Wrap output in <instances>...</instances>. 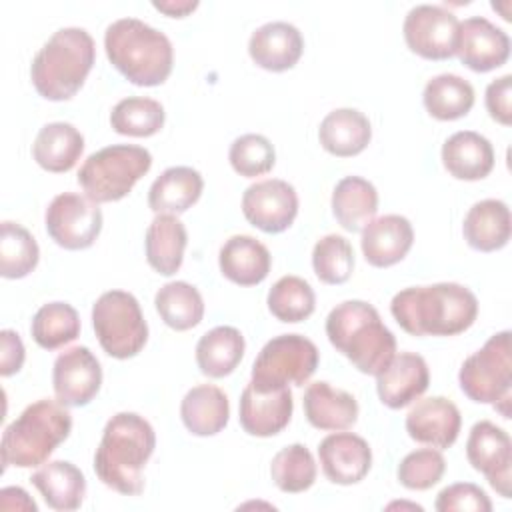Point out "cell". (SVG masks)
Masks as SVG:
<instances>
[{
  "mask_svg": "<svg viewBox=\"0 0 512 512\" xmlns=\"http://www.w3.org/2000/svg\"><path fill=\"white\" fill-rule=\"evenodd\" d=\"M390 312L412 336H456L474 324L478 298L456 282L410 286L394 294Z\"/></svg>",
  "mask_w": 512,
  "mask_h": 512,
  "instance_id": "1",
  "label": "cell"
},
{
  "mask_svg": "<svg viewBox=\"0 0 512 512\" xmlns=\"http://www.w3.org/2000/svg\"><path fill=\"white\" fill-rule=\"evenodd\" d=\"M156 448L150 422L136 412L114 414L102 432L94 454V472L108 488L138 496L144 490V466Z\"/></svg>",
  "mask_w": 512,
  "mask_h": 512,
  "instance_id": "2",
  "label": "cell"
},
{
  "mask_svg": "<svg viewBox=\"0 0 512 512\" xmlns=\"http://www.w3.org/2000/svg\"><path fill=\"white\" fill-rule=\"evenodd\" d=\"M326 336L362 374L376 376L396 354L394 334L384 326L378 310L364 300L336 304L326 318Z\"/></svg>",
  "mask_w": 512,
  "mask_h": 512,
  "instance_id": "3",
  "label": "cell"
},
{
  "mask_svg": "<svg viewBox=\"0 0 512 512\" xmlns=\"http://www.w3.org/2000/svg\"><path fill=\"white\" fill-rule=\"evenodd\" d=\"M104 50L110 64L136 86H160L172 72V42L138 18L114 20L104 32Z\"/></svg>",
  "mask_w": 512,
  "mask_h": 512,
  "instance_id": "4",
  "label": "cell"
},
{
  "mask_svg": "<svg viewBox=\"0 0 512 512\" xmlns=\"http://www.w3.org/2000/svg\"><path fill=\"white\" fill-rule=\"evenodd\" d=\"M94 60V38L84 28H60L36 52L30 78L42 98L52 102L70 100L82 88Z\"/></svg>",
  "mask_w": 512,
  "mask_h": 512,
  "instance_id": "5",
  "label": "cell"
},
{
  "mask_svg": "<svg viewBox=\"0 0 512 512\" xmlns=\"http://www.w3.org/2000/svg\"><path fill=\"white\" fill-rule=\"evenodd\" d=\"M58 400H36L10 422L2 434L0 452L4 468H32L44 464L68 438L72 416Z\"/></svg>",
  "mask_w": 512,
  "mask_h": 512,
  "instance_id": "6",
  "label": "cell"
},
{
  "mask_svg": "<svg viewBox=\"0 0 512 512\" xmlns=\"http://www.w3.org/2000/svg\"><path fill=\"white\" fill-rule=\"evenodd\" d=\"M152 154L136 144H112L90 154L78 170V184L96 202H116L130 194L150 170Z\"/></svg>",
  "mask_w": 512,
  "mask_h": 512,
  "instance_id": "7",
  "label": "cell"
},
{
  "mask_svg": "<svg viewBox=\"0 0 512 512\" xmlns=\"http://www.w3.org/2000/svg\"><path fill=\"white\" fill-rule=\"evenodd\" d=\"M92 326L102 350L118 360L136 356L148 340V324L134 294L104 292L92 306Z\"/></svg>",
  "mask_w": 512,
  "mask_h": 512,
  "instance_id": "8",
  "label": "cell"
},
{
  "mask_svg": "<svg viewBox=\"0 0 512 512\" xmlns=\"http://www.w3.org/2000/svg\"><path fill=\"white\" fill-rule=\"evenodd\" d=\"M320 352L302 334H280L264 344L252 364L250 384L256 390H276L288 384L304 386L316 372Z\"/></svg>",
  "mask_w": 512,
  "mask_h": 512,
  "instance_id": "9",
  "label": "cell"
},
{
  "mask_svg": "<svg viewBox=\"0 0 512 512\" xmlns=\"http://www.w3.org/2000/svg\"><path fill=\"white\" fill-rule=\"evenodd\" d=\"M462 392L478 404H496L510 396L512 388V348L510 332L502 330L470 354L458 372Z\"/></svg>",
  "mask_w": 512,
  "mask_h": 512,
  "instance_id": "10",
  "label": "cell"
},
{
  "mask_svg": "<svg viewBox=\"0 0 512 512\" xmlns=\"http://www.w3.org/2000/svg\"><path fill=\"white\" fill-rule=\"evenodd\" d=\"M48 236L64 250L90 248L102 230V210L88 196L62 192L44 214Z\"/></svg>",
  "mask_w": 512,
  "mask_h": 512,
  "instance_id": "11",
  "label": "cell"
},
{
  "mask_svg": "<svg viewBox=\"0 0 512 512\" xmlns=\"http://www.w3.org/2000/svg\"><path fill=\"white\" fill-rule=\"evenodd\" d=\"M458 18L444 6L418 4L404 18L406 46L426 60H448L456 54Z\"/></svg>",
  "mask_w": 512,
  "mask_h": 512,
  "instance_id": "12",
  "label": "cell"
},
{
  "mask_svg": "<svg viewBox=\"0 0 512 512\" xmlns=\"http://www.w3.org/2000/svg\"><path fill=\"white\" fill-rule=\"evenodd\" d=\"M466 458L502 498H510L512 442L506 430L490 420L476 422L466 440Z\"/></svg>",
  "mask_w": 512,
  "mask_h": 512,
  "instance_id": "13",
  "label": "cell"
},
{
  "mask_svg": "<svg viewBox=\"0 0 512 512\" xmlns=\"http://www.w3.org/2000/svg\"><path fill=\"white\" fill-rule=\"evenodd\" d=\"M242 214L254 228L280 234L292 226L298 214V194L280 178L254 182L242 194Z\"/></svg>",
  "mask_w": 512,
  "mask_h": 512,
  "instance_id": "14",
  "label": "cell"
},
{
  "mask_svg": "<svg viewBox=\"0 0 512 512\" xmlns=\"http://www.w3.org/2000/svg\"><path fill=\"white\" fill-rule=\"evenodd\" d=\"M102 384L98 358L86 346H72L58 354L52 368L56 400L68 408H80L94 400Z\"/></svg>",
  "mask_w": 512,
  "mask_h": 512,
  "instance_id": "15",
  "label": "cell"
},
{
  "mask_svg": "<svg viewBox=\"0 0 512 512\" xmlns=\"http://www.w3.org/2000/svg\"><path fill=\"white\" fill-rule=\"evenodd\" d=\"M456 54L466 68L474 72H490L506 64L510 56V38L484 16H472L458 26Z\"/></svg>",
  "mask_w": 512,
  "mask_h": 512,
  "instance_id": "16",
  "label": "cell"
},
{
  "mask_svg": "<svg viewBox=\"0 0 512 512\" xmlns=\"http://www.w3.org/2000/svg\"><path fill=\"white\" fill-rule=\"evenodd\" d=\"M294 410V400L290 388H276V390H256L248 384L242 390L240 406H238V420L246 434L268 438L282 432Z\"/></svg>",
  "mask_w": 512,
  "mask_h": 512,
  "instance_id": "17",
  "label": "cell"
},
{
  "mask_svg": "<svg viewBox=\"0 0 512 512\" xmlns=\"http://www.w3.org/2000/svg\"><path fill=\"white\" fill-rule=\"evenodd\" d=\"M324 476L340 486L358 484L370 472L372 450L368 442L354 432L328 434L318 446Z\"/></svg>",
  "mask_w": 512,
  "mask_h": 512,
  "instance_id": "18",
  "label": "cell"
},
{
  "mask_svg": "<svg viewBox=\"0 0 512 512\" xmlns=\"http://www.w3.org/2000/svg\"><path fill=\"white\" fill-rule=\"evenodd\" d=\"M462 426L458 406L444 396L418 400L406 416V432L412 440L444 450L450 448Z\"/></svg>",
  "mask_w": 512,
  "mask_h": 512,
  "instance_id": "19",
  "label": "cell"
},
{
  "mask_svg": "<svg viewBox=\"0 0 512 512\" xmlns=\"http://www.w3.org/2000/svg\"><path fill=\"white\" fill-rule=\"evenodd\" d=\"M430 384L426 360L416 352L394 354L390 364L376 374V392L384 406L400 410L418 400Z\"/></svg>",
  "mask_w": 512,
  "mask_h": 512,
  "instance_id": "20",
  "label": "cell"
},
{
  "mask_svg": "<svg viewBox=\"0 0 512 512\" xmlns=\"http://www.w3.org/2000/svg\"><path fill=\"white\" fill-rule=\"evenodd\" d=\"M304 52V38L290 22H266L248 40V54L256 66L268 72H284L296 66Z\"/></svg>",
  "mask_w": 512,
  "mask_h": 512,
  "instance_id": "21",
  "label": "cell"
},
{
  "mask_svg": "<svg viewBox=\"0 0 512 512\" xmlns=\"http://www.w3.org/2000/svg\"><path fill=\"white\" fill-rule=\"evenodd\" d=\"M360 232L362 254L366 262L376 268H388L398 264L410 252L414 242L412 224L400 214L372 218Z\"/></svg>",
  "mask_w": 512,
  "mask_h": 512,
  "instance_id": "22",
  "label": "cell"
},
{
  "mask_svg": "<svg viewBox=\"0 0 512 512\" xmlns=\"http://www.w3.org/2000/svg\"><path fill=\"white\" fill-rule=\"evenodd\" d=\"M442 164L456 180H482L494 168V148L474 130H460L442 144Z\"/></svg>",
  "mask_w": 512,
  "mask_h": 512,
  "instance_id": "23",
  "label": "cell"
},
{
  "mask_svg": "<svg viewBox=\"0 0 512 512\" xmlns=\"http://www.w3.org/2000/svg\"><path fill=\"white\" fill-rule=\"evenodd\" d=\"M306 420L318 430H348L358 420L356 398L340 388L330 386L324 380L312 382L304 392Z\"/></svg>",
  "mask_w": 512,
  "mask_h": 512,
  "instance_id": "24",
  "label": "cell"
},
{
  "mask_svg": "<svg viewBox=\"0 0 512 512\" xmlns=\"http://www.w3.org/2000/svg\"><path fill=\"white\" fill-rule=\"evenodd\" d=\"M218 264L220 272L230 282L238 286H256L268 276L272 256L260 240L246 234H236L222 244Z\"/></svg>",
  "mask_w": 512,
  "mask_h": 512,
  "instance_id": "25",
  "label": "cell"
},
{
  "mask_svg": "<svg viewBox=\"0 0 512 512\" xmlns=\"http://www.w3.org/2000/svg\"><path fill=\"white\" fill-rule=\"evenodd\" d=\"M512 232L510 208L506 202L486 198L468 210L462 224L464 240L478 252H494L508 244Z\"/></svg>",
  "mask_w": 512,
  "mask_h": 512,
  "instance_id": "26",
  "label": "cell"
},
{
  "mask_svg": "<svg viewBox=\"0 0 512 512\" xmlns=\"http://www.w3.org/2000/svg\"><path fill=\"white\" fill-rule=\"evenodd\" d=\"M372 138L370 120L356 108H336L324 116L318 128L322 148L338 158L360 154Z\"/></svg>",
  "mask_w": 512,
  "mask_h": 512,
  "instance_id": "27",
  "label": "cell"
},
{
  "mask_svg": "<svg viewBox=\"0 0 512 512\" xmlns=\"http://www.w3.org/2000/svg\"><path fill=\"white\" fill-rule=\"evenodd\" d=\"M204 180L190 166L166 168L148 190V206L156 214H182L202 196Z\"/></svg>",
  "mask_w": 512,
  "mask_h": 512,
  "instance_id": "28",
  "label": "cell"
},
{
  "mask_svg": "<svg viewBox=\"0 0 512 512\" xmlns=\"http://www.w3.org/2000/svg\"><path fill=\"white\" fill-rule=\"evenodd\" d=\"M180 416L190 434L214 436L228 424V396L214 384H198L184 394L180 402Z\"/></svg>",
  "mask_w": 512,
  "mask_h": 512,
  "instance_id": "29",
  "label": "cell"
},
{
  "mask_svg": "<svg viewBox=\"0 0 512 512\" xmlns=\"http://www.w3.org/2000/svg\"><path fill=\"white\" fill-rule=\"evenodd\" d=\"M84 152V136L68 122H50L40 128L32 144V156L40 168L52 174L68 172Z\"/></svg>",
  "mask_w": 512,
  "mask_h": 512,
  "instance_id": "30",
  "label": "cell"
},
{
  "mask_svg": "<svg viewBox=\"0 0 512 512\" xmlns=\"http://www.w3.org/2000/svg\"><path fill=\"white\" fill-rule=\"evenodd\" d=\"M30 482L42 494L44 502L60 512L80 508L86 494V478L82 470L68 460L44 462V466L32 474Z\"/></svg>",
  "mask_w": 512,
  "mask_h": 512,
  "instance_id": "31",
  "label": "cell"
},
{
  "mask_svg": "<svg viewBox=\"0 0 512 512\" xmlns=\"http://www.w3.org/2000/svg\"><path fill=\"white\" fill-rule=\"evenodd\" d=\"M186 244L188 232L176 214H156L146 228V260L162 276H172L180 270Z\"/></svg>",
  "mask_w": 512,
  "mask_h": 512,
  "instance_id": "32",
  "label": "cell"
},
{
  "mask_svg": "<svg viewBox=\"0 0 512 512\" xmlns=\"http://www.w3.org/2000/svg\"><path fill=\"white\" fill-rule=\"evenodd\" d=\"M378 210V192L362 176H344L332 192V214L348 232H360Z\"/></svg>",
  "mask_w": 512,
  "mask_h": 512,
  "instance_id": "33",
  "label": "cell"
},
{
  "mask_svg": "<svg viewBox=\"0 0 512 512\" xmlns=\"http://www.w3.org/2000/svg\"><path fill=\"white\" fill-rule=\"evenodd\" d=\"M244 336L234 326H216L200 336L196 364L208 378H224L236 370L244 356Z\"/></svg>",
  "mask_w": 512,
  "mask_h": 512,
  "instance_id": "34",
  "label": "cell"
},
{
  "mask_svg": "<svg viewBox=\"0 0 512 512\" xmlns=\"http://www.w3.org/2000/svg\"><path fill=\"white\" fill-rule=\"evenodd\" d=\"M426 112L436 120H458L474 106L472 84L458 74H438L430 78L422 92Z\"/></svg>",
  "mask_w": 512,
  "mask_h": 512,
  "instance_id": "35",
  "label": "cell"
},
{
  "mask_svg": "<svg viewBox=\"0 0 512 512\" xmlns=\"http://www.w3.org/2000/svg\"><path fill=\"white\" fill-rule=\"evenodd\" d=\"M154 306L164 324L178 332L198 326L204 316V300L198 288L184 280L160 286L154 296Z\"/></svg>",
  "mask_w": 512,
  "mask_h": 512,
  "instance_id": "36",
  "label": "cell"
},
{
  "mask_svg": "<svg viewBox=\"0 0 512 512\" xmlns=\"http://www.w3.org/2000/svg\"><path fill=\"white\" fill-rule=\"evenodd\" d=\"M30 332L44 350H56L80 336V316L68 302H48L32 318Z\"/></svg>",
  "mask_w": 512,
  "mask_h": 512,
  "instance_id": "37",
  "label": "cell"
},
{
  "mask_svg": "<svg viewBox=\"0 0 512 512\" xmlns=\"http://www.w3.org/2000/svg\"><path fill=\"white\" fill-rule=\"evenodd\" d=\"M164 106L146 96L122 98L110 112V126L122 136L148 138L164 126Z\"/></svg>",
  "mask_w": 512,
  "mask_h": 512,
  "instance_id": "38",
  "label": "cell"
},
{
  "mask_svg": "<svg viewBox=\"0 0 512 512\" xmlns=\"http://www.w3.org/2000/svg\"><path fill=\"white\" fill-rule=\"evenodd\" d=\"M266 304L276 320L296 324L312 316L316 308V296L304 278L288 274L274 282Z\"/></svg>",
  "mask_w": 512,
  "mask_h": 512,
  "instance_id": "39",
  "label": "cell"
},
{
  "mask_svg": "<svg viewBox=\"0 0 512 512\" xmlns=\"http://www.w3.org/2000/svg\"><path fill=\"white\" fill-rule=\"evenodd\" d=\"M40 260V248L34 236L18 222H2L0 238V274L16 280L28 276Z\"/></svg>",
  "mask_w": 512,
  "mask_h": 512,
  "instance_id": "40",
  "label": "cell"
},
{
  "mask_svg": "<svg viewBox=\"0 0 512 512\" xmlns=\"http://www.w3.org/2000/svg\"><path fill=\"white\" fill-rule=\"evenodd\" d=\"M318 468L312 452L304 444H290L278 450L270 462L274 484L286 494H300L316 480Z\"/></svg>",
  "mask_w": 512,
  "mask_h": 512,
  "instance_id": "41",
  "label": "cell"
},
{
  "mask_svg": "<svg viewBox=\"0 0 512 512\" xmlns=\"http://www.w3.org/2000/svg\"><path fill=\"white\" fill-rule=\"evenodd\" d=\"M312 268L324 284H344L354 270L352 244L340 234L322 236L312 250Z\"/></svg>",
  "mask_w": 512,
  "mask_h": 512,
  "instance_id": "42",
  "label": "cell"
},
{
  "mask_svg": "<svg viewBox=\"0 0 512 512\" xmlns=\"http://www.w3.org/2000/svg\"><path fill=\"white\" fill-rule=\"evenodd\" d=\"M228 160L234 172L244 178H256L274 168L276 152L272 142L262 134H242L228 150Z\"/></svg>",
  "mask_w": 512,
  "mask_h": 512,
  "instance_id": "43",
  "label": "cell"
},
{
  "mask_svg": "<svg viewBox=\"0 0 512 512\" xmlns=\"http://www.w3.org/2000/svg\"><path fill=\"white\" fill-rule=\"evenodd\" d=\"M446 460L438 448H418L398 464V480L408 490H428L442 480Z\"/></svg>",
  "mask_w": 512,
  "mask_h": 512,
  "instance_id": "44",
  "label": "cell"
},
{
  "mask_svg": "<svg viewBox=\"0 0 512 512\" xmlns=\"http://www.w3.org/2000/svg\"><path fill=\"white\" fill-rule=\"evenodd\" d=\"M434 508L438 512H490L492 502L480 486L472 482H456L440 490Z\"/></svg>",
  "mask_w": 512,
  "mask_h": 512,
  "instance_id": "45",
  "label": "cell"
},
{
  "mask_svg": "<svg viewBox=\"0 0 512 512\" xmlns=\"http://www.w3.org/2000/svg\"><path fill=\"white\" fill-rule=\"evenodd\" d=\"M512 76L504 74L486 88V110L502 126L512 124Z\"/></svg>",
  "mask_w": 512,
  "mask_h": 512,
  "instance_id": "46",
  "label": "cell"
},
{
  "mask_svg": "<svg viewBox=\"0 0 512 512\" xmlns=\"http://www.w3.org/2000/svg\"><path fill=\"white\" fill-rule=\"evenodd\" d=\"M26 352L24 344L14 330H2L0 332V374L2 376H12L16 374L22 364H24Z\"/></svg>",
  "mask_w": 512,
  "mask_h": 512,
  "instance_id": "47",
  "label": "cell"
},
{
  "mask_svg": "<svg viewBox=\"0 0 512 512\" xmlns=\"http://www.w3.org/2000/svg\"><path fill=\"white\" fill-rule=\"evenodd\" d=\"M0 508L2 510H30L36 512V502L20 486H8L0 490Z\"/></svg>",
  "mask_w": 512,
  "mask_h": 512,
  "instance_id": "48",
  "label": "cell"
},
{
  "mask_svg": "<svg viewBox=\"0 0 512 512\" xmlns=\"http://www.w3.org/2000/svg\"><path fill=\"white\" fill-rule=\"evenodd\" d=\"M152 6L160 12H164L166 16H172V18H184L186 14L194 12L198 8V2L196 0H154Z\"/></svg>",
  "mask_w": 512,
  "mask_h": 512,
  "instance_id": "49",
  "label": "cell"
},
{
  "mask_svg": "<svg viewBox=\"0 0 512 512\" xmlns=\"http://www.w3.org/2000/svg\"><path fill=\"white\" fill-rule=\"evenodd\" d=\"M388 508L392 510V508H412V510H422V506H418V504H406V502H392V504H388Z\"/></svg>",
  "mask_w": 512,
  "mask_h": 512,
  "instance_id": "50",
  "label": "cell"
}]
</instances>
